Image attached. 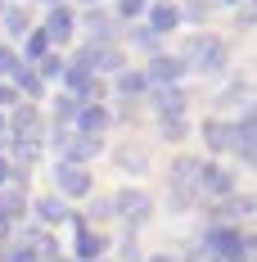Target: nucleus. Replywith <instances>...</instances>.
I'll use <instances>...</instances> for the list:
<instances>
[{"label":"nucleus","instance_id":"10","mask_svg":"<svg viewBox=\"0 0 257 262\" xmlns=\"http://www.w3.org/2000/svg\"><path fill=\"white\" fill-rule=\"evenodd\" d=\"M199 190L217 194V199H230V194H235V177L221 167V163H203V172H199Z\"/></svg>","mask_w":257,"mask_h":262},{"label":"nucleus","instance_id":"38","mask_svg":"<svg viewBox=\"0 0 257 262\" xmlns=\"http://www.w3.org/2000/svg\"><path fill=\"white\" fill-rule=\"evenodd\" d=\"M54 5H63V0H50V9H54Z\"/></svg>","mask_w":257,"mask_h":262},{"label":"nucleus","instance_id":"5","mask_svg":"<svg viewBox=\"0 0 257 262\" xmlns=\"http://www.w3.org/2000/svg\"><path fill=\"white\" fill-rule=\"evenodd\" d=\"M54 185H59L63 199H86L90 194V172L77 167V163H59L54 167Z\"/></svg>","mask_w":257,"mask_h":262},{"label":"nucleus","instance_id":"37","mask_svg":"<svg viewBox=\"0 0 257 262\" xmlns=\"http://www.w3.org/2000/svg\"><path fill=\"white\" fill-rule=\"evenodd\" d=\"M149 262H172V258H167V253H158V258H149Z\"/></svg>","mask_w":257,"mask_h":262},{"label":"nucleus","instance_id":"33","mask_svg":"<svg viewBox=\"0 0 257 262\" xmlns=\"http://www.w3.org/2000/svg\"><path fill=\"white\" fill-rule=\"evenodd\" d=\"M14 100H18V95H14V86H9V81H0V108L14 104Z\"/></svg>","mask_w":257,"mask_h":262},{"label":"nucleus","instance_id":"35","mask_svg":"<svg viewBox=\"0 0 257 262\" xmlns=\"http://www.w3.org/2000/svg\"><path fill=\"white\" fill-rule=\"evenodd\" d=\"M9 235V217H5V212H0V239Z\"/></svg>","mask_w":257,"mask_h":262},{"label":"nucleus","instance_id":"6","mask_svg":"<svg viewBox=\"0 0 257 262\" xmlns=\"http://www.w3.org/2000/svg\"><path fill=\"white\" fill-rule=\"evenodd\" d=\"M41 131H45V118H41V108L32 104V100L9 113V136H18V140H41Z\"/></svg>","mask_w":257,"mask_h":262},{"label":"nucleus","instance_id":"7","mask_svg":"<svg viewBox=\"0 0 257 262\" xmlns=\"http://www.w3.org/2000/svg\"><path fill=\"white\" fill-rule=\"evenodd\" d=\"M77 63L86 73H122V50L118 46H86L77 54Z\"/></svg>","mask_w":257,"mask_h":262},{"label":"nucleus","instance_id":"41","mask_svg":"<svg viewBox=\"0 0 257 262\" xmlns=\"http://www.w3.org/2000/svg\"><path fill=\"white\" fill-rule=\"evenodd\" d=\"M86 5H95V0H86Z\"/></svg>","mask_w":257,"mask_h":262},{"label":"nucleus","instance_id":"16","mask_svg":"<svg viewBox=\"0 0 257 262\" xmlns=\"http://www.w3.org/2000/svg\"><path fill=\"white\" fill-rule=\"evenodd\" d=\"M176 23H180V9H176V5H167V0H162V5H154V9H149V32H154V36L172 32Z\"/></svg>","mask_w":257,"mask_h":262},{"label":"nucleus","instance_id":"14","mask_svg":"<svg viewBox=\"0 0 257 262\" xmlns=\"http://www.w3.org/2000/svg\"><path fill=\"white\" fill-rule=\"evenodd\" d=\"M154 104L162 118H180L185 113V91L180 86H154Z\"/></svg>","mask_w":257,"mask_h":262},{"label":"nucleus","instance_id":"18","mask_svg":"<svg viewBox=\"0 0 257 262\" xmlns=\"http://www.w3.org/2000/svg\"><path fill=\"white\" fill-rule=\"evenodd\" d=\"M14 86H18V91H27V95H32V100H36V95H41V86H45V81L36 77V68H32V63H18V73H14Z\"/></svg>","mask_w":257,"mask_h":262},{"label":"nucleus","instance_id":"15","mask_svg":"<svg viewBox=\"0 0 257 262\" xmlns=\"http://www.w3.org/2000/svg\"><path fill=\"white\" fill-rule=\"evenodd\" d=\"M203 140H207V149H235V127L221 122V118H207L203 122Z\"/></svg>","mask_w":257,"mask_h":262},{"label":"nucleus","instance_id":"21","mask_svg":"<svg viewBox=\"0 0 257 262\" xmlns=\"http://www.w3.org/2000/svg\"><path fill=\"white\" fill-rule=\"evenodd\" d=\"M145 86H149V77H145V73H127V68L118 73V91H122V95H131V100H135V95H145Z\"/></svg>","mask_w":257,"mask_h":262},{"label":"nucleus","instance_id":"17","mask_svg":"<svg viewBox=\"0 0 257 262\" xmlns=\"http://www.w3.org/2000/svg\"><path fill=\"white\" fill-rule=\"evenodd\" d=\"M36 217H41V222H63V217H68V208H63V199H59V194H45V199H36Z\"/></svg>","mask_w":257,"mask_h":262},{"label":"nucleus","instance_id":"34","mask_svg":"<svg viewBox=\"0 0 257 262\" xmlns=\"http://www.w3.org/2000/svg\"><path fill=\"white\" fill-rule=\"evenodd\" d=\"M9 172H14V167H9V158H0V190H5V181H9Z\"/></svg>","mask_w":257,"mask_h":262},{"label":"nucleus","instance_id":"4","mask_svg":"<svg viewBox=\"0 0 257 262\" xmlns=\"http://www.w3.org/2000/svg\"><path fill=\"white\" fill-rule=\"evenodd\" d=\"M199 172H203L199 158H176V163H172V194H176L180 208L194 199V190H199Z\"/></svg>","mask_w":257,"mask_h":262},{"label":"nucleus","instance_id":"28","mask_svg":"<svg viewBox=\"0 0 257 262\" xmlns=\"http://www.w3.org/2000/svg\"><path fill=\"white\" fill-rule=\"evenodd\" d=\"M162 136L167 140H185V113L180 118H162Z\"/></svg>","mask_w":257,"mask_h":262},{"label":"nucleus","instance_id":"36","mask_svg":"<svg viewBox=\"0 0 257 262\" xmlns=\"http://www.w3.org/2000/svg\"><path fill=\"white\" fill-rule=\"evenodd\" d=\"M5 136H9V118L0 113V140H5Z\"/></svg>","mask_w":257,"mask_h":262},{"label":"nucleus","instance_id":"30","mask_svg":"<svg viewBox=\"0 0 257 262\" xmlns=\"http://www.w3.org/2000/svg\"><path fill=\"white\" fill-rule=\"evenodd\" d=\"M145 9H149V0H118V14L122 18H140Z\"/></svg>","mask_w":257,"mask_h":262},{"label":"nucleus","instance_id":"12","mask_svg":"<svg viewBox=\"0 0 257 262\" xmlns=\"http://www.w3.org/2000/svg\"><path fill=\"white\" fill-rule=\"evenodd\" d=\"M73 27H77L73 9H68V5H54L50 14H45V27H41V32H45L50 41H68V36H73Z\"/></svg>","mask_w":257,"mask_h":262},{"label":"nucleus","instance_id":"39","mask_svg":"<svg viewBox=\"0 0 257 262\" xmlns=\"http://www.w3.org/2000/svg\"><path fill=\"white\" fill-rule=\"evenodd\" d=\"M54 262H73V258H54Z\"/></svg>","mask_w":257,"mask_h":262},{"label":"nucleus","instance_id":"22","mask_svg":"<svg viewBox=\"0 0 257 262\" xmlns=\"http://www.w3.org/2000/svg\"><path fill=\"white\" fill-rule=\"evenodd\" d=\"M0 18H5V27H9V36H27V32H32V23H27V9H18V5H14V9H5Z\"/></svg>","mask_w":257,"mask_h":262},{"label":"nucleus","instance_id":"27","mask_svg":"<svg viewBox=\"0 0 257 262\" xmlns=\"http://www.w3.org/2000/svg\"><path fill=\"white\" fill-rule=\"evenodd\" d=\"M14 154H18V163H32V158H41V140H14Z\"/></svg>","mask_w":257,"mask_h":262},{"label":"nucleus","instance_id":"31","mask_svg":"<svg viewBox=\"0 0 257 262\" xmlns=\"http://www.w3.org/2000/svg\"><path fill=\"white\" fill-rule=\"evenodd\" d=\"M257 23V0H244L239 5V27H253Z\"/></svg>","mask_w":257,"mask_h":262},{"label":"nucleus","instance_id":"11","mask_svg":"<svg viewBox=\"0 0 257 262\" xmlns=\"http://www.w3.org/2000/svg\"><path fill=\"white\" fill-rule=\"evenodd\" d=\"M145 77L154 81V86H176V81L185 77V63H180L176 54H154V63H149Z\"/></svg>","mask_w":257,"mask_h":262},{"label":"nucleus","instance_id":"8","mask_svg":"<svg viewBox=\"0 0 257 262\" xmlns=\"http://www.w3.org/2000/svg\"><path fill=\"white\" fill-rule=\"evenodd\" d=\"M54 145H59V154H63V163H86V158H95L100 154V140H90V136H54Z\"/></svg>","mask_w":257,"mask_h":262},{"label":"nucleus","instance_id":"9","mask_svg":"<svg viewBox=\"0 0 257 262\" xmlns=\"http://www.w3.org/2000/svg\"><path fill=\"white\" fill-rule=\"evenodd\" d=\"M73 122H77V136H90V140H100L104 131H108V122H113V113H108L104 104H81Z\"/></svg>","mask_w":257,"mask_h":262},{"label":"nucleus","instance_id":"13","mask_svg":"<svg viewBox=\"0 0 257 262\" xmlns=\"http://www.w3.org/2000/svg\"><path fill=\"white\" fill-rule=\"evenodd\" d=\"M104 244H108V239H104L100 231H95V226H86V222H77V258H81V262H100Z\"/></svg>","mask_w":257,"mask_h":262},{"label":"nucleus","instance_id":"20","mask_svg":"<svg viewBox=\"0 0 257 262\" xmlns=\"http://www.w3.org/2000/svg\"><path fill=\"white\" fill-rule=\"evenodd\" d=\"M0 212L14 222V217H23L27 212V199H23V190H0Z\"/></svg>","mask_w":257,"mask_h":262},{"label":"nucleus","instance_id":"26","mask_svg":"<svg viewBox=\"0 0 257 262\" xmlns=\"http://www.w3.org/2000/svg\"><path fill=\"white\" fill-rule=\"evenodd\" d=\"M77 100H73V95H59V104H54V118H59V122H73V118H77Z\"/></svg>","mask_w":257,"mask_h":262},{"label":"nucleus","instance_id":"23","mask_svg":"<svg viewBox=\"0 0 257 262\" xmlns=\"http://www.w3.org/2000/svg\"><path fill=\"white\" fill-rule=\"evenodd\" d=\"M118 163H122L127 172H145L149 154H145V149H135V145H122V149H118Z\"/></svg>","mask_w":257,"mask_h":262},{"label":"nucleus","instance_id":"1","mask_svg":"<svg viewBox=\"0 0 257 262\" xmlns=\"http://www.w3.org/2000/svg\"><path fill=\"white\" fill-rule=\"evenodd\" d=\"M180 63H185V68L194 63L199 73H221V68H226V41L212 36V32H199V36L185 41V59H180Z\"/></svg>","mask_w":257,"mask_h":262},{"label":"nucleus","instance_id":"42","mask_svg":"<svg viewBox=\"0 0 257 262\" xmlns=\"http://www.w3.org/2000/svg\"><path fill=\"white\" fill-rule=\"evenodd\" d=\"M100 262H104V258H100Z\"/></svg>","mask_w":257,"mask_h":262},{"label":"nucleus","instance_id":"3","mask_svg":"<svg viewBox=\"0 0 257 262\" xmlns=\"http://www.w3.org/2000/svg\"><path fill=\"white\" fill-rule=\"evenodd\" d=\"M113 212H118L122 222H131V226H145V222L154 217V199H149L145 190H118Z\"/></svg>","mask_w":257,"mask_h":262},{"label":"nucleus","instance_id":"32","mask_svg":"<svg viewBox=\"0 0 257 262\" xmlns=\"http://www.w3.org/2000/svg\"><path fill=\"white\" fill-rule=\"evenodd\" d=\"M185 262H217V253H207L203 244H194V249L185 253Z\"/></svg>","mask_w":257,"mask_h":262},{"label":"nucleus","instance_id":"24","mask_svg":"<svg viewBox=\"0 0 257 262\" xmlns=\"http://www.w3.org/2000/svg\"><path fill=\"white\" fill-rule=\"evenodd\" d=\"M45 54H50V36H45L41 27H36V32H27V59H32V63H41Z\"/></svg>","mask_w":257,"mask_h":262},{"label":"nucleus","instance_id":"40","mask_svg":"<svg viewBox=\"0 0 257 262\" xmlns=\"http://www.w3.org/2000/svg\"><path fill=\"white\" fill-rule=\"evenodd\" d=\"M230 5H244V0H230Z\"/></svg>","mask_w":257,"mask_h":262},{"label":"nucleus","instance_id":"2","mask_svg":"<svg viewBox=\"0 0 257 262\" xmlns=\"http://www.w3.org/2000/svg\"><path fill=\"white\" fill-rule=\"evenodd\" d=\"M207 253H217V262H244V235L235 226H212L203 239Z\"/></svg>","mask_w":257,"mask_h":262},{"label":"nucleus","instance_id":"25","mask_svg":"<svg viewBox=\"0 0 257 262\" xmlns=\"http://www.w3.org/2000/svg\"><path fill=\"white\" fill-rule=\"evenodd\" d=\"M63 68H68V63H63L59 54H45V59L36 63V77H41V81H45V77H63Z\"/></svg>","mask_w":257,"mask_h":262},{"label":"nucleus","instance_id":"29","mask_svg":"<svg viewBox=\"0 0 257 262\" xmlns=\"http://www.w3.org/2000/svg\"><path fill=\"white\" fill-rule=\"evenodd\" d=\"M14 73H18V54L9 46H0V77H14Z\"/></svg>","mask_w":257,"mask_h":262},{"label":"nucleus","instance_id":"19","mask_svg":"<svg viewBox=\"0 0 257 262\" xmlns=\"http://www.w3.org/2000/svg\"><path fill=\"white\" fill-rule=\"evenodd\" d=\"M248 212H257L253 194H230V199L221 204V217H248Z\"/></svg>","mask_w":257,"mask_h":262}]
</instances>
